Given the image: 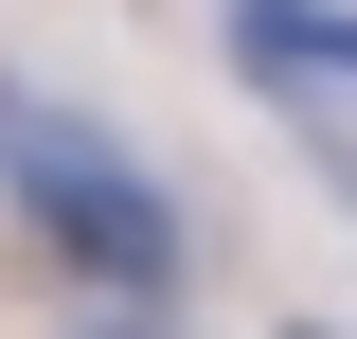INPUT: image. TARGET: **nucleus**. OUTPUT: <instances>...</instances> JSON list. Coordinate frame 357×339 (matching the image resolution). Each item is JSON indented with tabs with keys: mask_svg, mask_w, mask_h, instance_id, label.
<instances>
[{
	"mask_svg": "<svg viewBox=\"0 0 357 339\" xmlns=\"http://www.w3.org/2000/svg\"><path fill=\"white\" fill-rule=\"evenodd\" d=\"M232 72L268 107H304V89H357V18L340 0H232Z\"/></svg>",
	"mask_w": 357,
	"mask_h": 339,
	"instance_id": "obj_2",
	"label": "nucleus"
},
{
	"mask_svg": "<svg viewBox=\"0 0 357 339\" xmlns=\"http://www.w3.org/2000/svg\"><path fill=\"white\" fill-rule=\"evenodd\" d=\"M0 197H18V232H36L72 286H107V303H178V197H161V161H143L107 107L0 72Z\"/></svg>",
	"mask_w": 357,
	"mask_h": 339,
	"instance_id": "obj_1",
	"label": "nucleus"
},
{
	"mask_svg": "<svg viewBox=\"0 0 357 339\" xmlns=\"http://www.w3.org/2000/svg\"><path fill=\"white\" fill-rule=\"evenodd\" d=\"M286 339H321V322H286Z\"/></svg>",
	"mask_w": 357,
	"mask_h": 339,
	"instance_id": "obj_3",
	"label": "nucleus"
}]
</instances>
